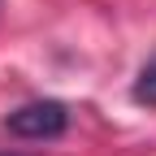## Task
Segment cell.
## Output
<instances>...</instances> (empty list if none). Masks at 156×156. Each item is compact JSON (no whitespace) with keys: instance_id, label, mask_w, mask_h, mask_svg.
<instances>
[{"instance_id":"cell-1","label":"cell","mask_w":156,"mask_h":156,"mask_svg":"<svg viewBox=\"0 0 156 156\" xmlns=\"http://www.w3.org/2000/svg\"><path fill=\"white\" fill-rule=\"evenodd\" d=\"M69 126V108L61 100H30L5 117V130L17 139H56Z\"/></svg>"},{"instance_id":"cell-2","label":"cell","mask_w":156,"mask_h":156,"mask_svg":"<svg viewBox=\"0 0 156 156\" xmlns=\"http://www.w3.org/2000/svg\"><path fill=\"white\" fill-rule=\"evenodd\" d=\"M134 104H143V108H156V56L139 69V78H134Z\"/></svg>"},{"instance_id":"cell-3","label":"cell","mask_w":156,"mask_h":156,"mask_svg":"<svg viewBox=\"0 0 156 156\" xmlns=\"http://www.w3.org/2000/svg\"><path fill=\"white\" fill-rule=\"evenodd\" d=\"M5 156H17V152H5Z\"/></svg>"}]
</instances>
